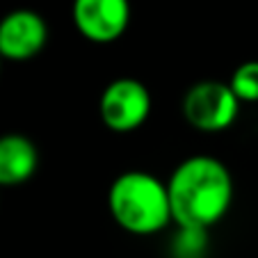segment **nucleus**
<instances>
[{
    "instance_id": "1",
    "label": "nucleus",
    "mask_w": 258,
    "mask_h": 258,
    "mask_svg": "<svg viewBox=\"0 0 258 258\" xmlns=\"http://www.w3.org/2000/svg\"><path fill=\"white\" fill-rule=\"evenodd\" d=\"M171 222L187 233H204L224 219L233 204V178L222 160L192 156L167 180Z\"/></svg>"
},
{
    "instance_id": "2",
    "label": "nucleus",
    "mask_w": 258,
    "mask_h": 258,
    "mask_svg": "<svg viewBox=\"0 0 258 258\" xmlns=\"http://www.w3.org/2000/svg\"><path fill=\"white\" fill-rule=\"evenodd\" d=\"M107 210L123 231L153 235L171 222L167 183L149 171H126L117 176L107 192Z\"/></svg>"
},
{
    "instance_id": "3",
    "label": "nucleus",
    "mask_w": 258,
    "mask_h": 258,
    "mask_svg": "<svg viewBox=\"0 0 258 258\" xmlns=\"http://www.w3.org/2000/svg\"><path fill=\"white\" fill-rule=\"evenodd\" d=\"M240 101L229 83L204 80L187 89L183 96V117L195 131L222 133L238 119Z\"/></svg>"
},
{
    "instance_id": "4",
    "label": "nucleus",
    "mask_w": 258,
    "mask_h": 258,
    "mask_svg": "<svg viewBox=\"0 0 258 258\" xmlns=\"http://www.w3.org/2000/svg\"><path fill=\"white\" fill-rule=\"evenodd\" d=\"M98 114L107 131L133 133L151 114V92L137 78H117L103 89Z\"/></svg>"
},
{
    "instance_id": "5",
    "label": "nucleus",
    "mask_w": 258,
    "mask_h": 258,
    "mask_svg": "<svg viewBox=\"0 0 258 258\" xmlns=\"http://www.w3.org/2000/svg\"><path fill=\"white\" fill-rule=\"evenodd\" d=\"M73 25L92 44H112L128 30L131 0H73Z\"/></svg>"
},
{
    "instance_id": "6",
    "label": "nucleus",
    "mask_w": 258,
    "mask_h": 258,
    "mask_svg": "<svg viewBox=\"0 0 258 258\" xmlns=\"http://www.w3.org/2000/svg\"><path fill=\"white\" fill-rule=\"evenodd\" d=\"M48 25L32 10H14L0 19V57L7 62H28L44 50Z\"/></svg>"
},
{
    "instance_id": "7",
    "label": "nucleus",
    "mask_w": 258,
    "mask_h": 258,
    "mask_svg": "<svg viewBox=\"0 0 258 258\" xmlns=\"http://www.w3.org/2000/svg\"><path fill=\"white\" fill-rule=\"evenodd\" d=\"M39 167V151L30 137L19 133L0 135V187L28 183Z\"/></svg>"
},
{
    "instance_id": "8",
    "label": "nucleus",
    "mask_w": 258,
    "mask_h": 258,
    "mask_svg": "<svg viewBox=\"0 0 258 258\" xmlns=\"http://www.w3.org/2000/svg\"><path fill=\"white\" fill-rule=\"evenodd\" d=\"M233 94L240 103H258V59L242 62L229 80Z\"/></svg>"
},
{
    "instance_id": "9",
    "label": "nucleus",
    "mask_w": 258,
    "mask_h": 258,
    "mask_svg": "<svg viewBox=\"0 0 258 258\" xmlns=\"http://www.w3.org/2000/svg\"><path fill=\"white\" fill-rule=\"evenodd\" d=\"M0 64H3V57H0Z\"/></svg>"
}]
</instances>
